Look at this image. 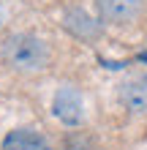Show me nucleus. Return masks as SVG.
Wrapping results in <instances>:
<instances>
[{"instance_id":"f257e3e1","label":"nucleus","mask_w":147,"mask_h":150,"mask_svg":"<svg viewBox=\"0 0 147 150\" xmlns=\"http://www.w3.org/2000/svg\"><path fill=\"white\" fill-rule=\"evenodd\" d=\"M3 60L16 71H38L49 63V47L33 33H16L3 44Z\"/></svg>"},{"instance_id":"f03ea898","label":"nucleus","mask_w":147,"mask_h":150,"mask_svg":"<svg viewBox=\"0 0 147 150\" xmlns=\"http://www.w3.org/2000/svg\"><path fill=\"white\" fill-rule=\"evenodd\" d=\"M52 109H55V117L63 120L65 126H76V123H82V115H84V107H82V96L76 87L71 85H63L55 96V104H52Z\"/></svg>"},{"instance_id":"7ed1b4c3","label":"nucleus","mask_w":147,"mask_h":150,"mask_svg":"<svg viewBox=\"0 0 147 150\" xmlns=\"http://www.w3.org/2000/svg\"><path fill=\"white\" fill-rule=\"evenodd\" d=\"M144 0H98V14L103 22L112 25H125L134 22L136 16L142 14Z\"/></svg>"},{"instance_id":"20e7f679","label":"nucleus","mask_w":147,"mask_h":150,"mask_svg":"<svg viewBox=\"0 0 147 150\" xmlns=\"http://www.w3.org/2000/svg\"><path fill=\"white\" fill-rule=\"evenodd\" d=\"M63 28L71 33V36L82 38V41H93V38L101 36V25L93 19L87 11H82V8H71V11H65Z\"/></svg>"},{"instance_id":"39448f33","label":"nucleus","mask_w":147,"mask_h":150,"mask_svg":"<svg viewBox=\"0 0 147 150\" xmlns=\"http://www.w3.org/2000/svg\"><path fill=\"white\" fill-rule=\"evenodd\" d=\"M120 101L131 112L147 109V74H134L120 85Z\"/></svg>"},{"instance_id":"423d86ee","label":"nucleus","mask_w":147,"mask_h":150,"mask_svg":"<svg viewBox=\"0 0 147 150\" xmlns=\"http://www.w3.org/2000/svg\"><path fill=\"white\" fill-rule=\"evenodd\" d=\"M3 150H49L46 139L27 128H16L3 139Z\"/></svg>"}]
</instances>
